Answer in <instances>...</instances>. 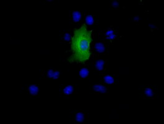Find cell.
I'll list each match as a JSON object with an SVG mask.
<instances>
[{"mask_svg": "<svg viewBox=\"0 0 164 124\" xmlns=\"http://www.w3.org/2000/svg\"><path fill=\"white\" fill-rule=\"evenodd\" d=\"M91 31L87 29L85 25H82L79 29L74 31L72 37L71 51L73 54L71 56L73 61L78 63H84L90 58V44L92 41Z\"/></svg>", "mask_w": 164, "mask_h": 124, "instance_id": "1", "label": "cell"}, {"mask_svg": "<svg viewBox=\"0 0 164 124\" xmlns=\"http://www.w3.org/2000/svg\"><path fill=\"white\" fill-rule=\"evenodd\" d=\"M92 88L95 92L102 93V94H105L107 92V87L104 85H100V84H95L93 86Z\"/></svg>", "mask_w": 164, "mask_h": 124, "instance_id": "2", "label": "cell"}, {"mask_svg": "<svg viewBox=\"0 0 164 124\" xmlns=\"http://www.w3.org/2000/svg\"><path fill=\"white\" fill-rule=\"evenodd\" d=\"M60 76V72L59 71H54L52 69H49L47 72V76L49 78H52L53 79H58Z\"/></svg>", "mask_w": 164, "mask_h": 124, "instance_id": "3", "label": "cell"}, {"mask_svg": "<svg viewBox=\"0 0 164 124\" xmlns=\"http://www.w3.org/2000/svg\"><path fill=\"white\" fill-rule=\"evenodd\" d=\"M105 66V61L103 60H98L95 61V65H94V66H95V68L98 71H102L104 68Z\"/></svg>", "mask_w": 164, "mask_h": 124, "instance_id": "4", "label": "cell"}, {"mask_svg": "<svg viewBox=\"0 0 164 124\" xmlns=\"http://www.w3.org/2000/svg\"><path fill=\"white\" fill-rule=\"evenodd\" d=\"M29 92L32 96H36L39 92V88L37 85H31L29 87Z\"/></svg>", "mask_w": 164, "mask_h": 124, "instance_id": "5", "label": "cell"}, {"mask_svg": "<svg viewBox=\"0 0 164 124\" xmlns=\"http://www.w3.org/2000/svg\"><path fill=\"white\" fill-rule=\"evenodd\" d=\"M95 50L97 52L99 53V54H102L105 50V48L104 45L102 43H96L95 44Z\"/></svg>", "mask_w": 164, "mask_h": 124, "instance_id": "6", "label": "cell"}, {"mask_svg": "<svg viewBox=\"0 0 164 124\" xmlns=\"http://www.w3.org/2000/svg\"><path fill=\"white\" fill-rule=\"evenodd\" d=\"M72 17L73 20L75 23H79L81 19V14L79 11H74L72 12Z\"/></svg>", "mask_w": 164, "mask_h": 124, "instance_id": "7", "label": "cell"}, {"mask_svg": "<svg viewBox=\"0 0 164 124\" xmlns=\"http://www.w3.org/2000/svg\"><path fill=\"white\" fill-rule=\"evenodd\" d=\"M85 116H84V113L82 112H78L76 114L75 116V120L78 123H82L84 122Z\"/></svg>", "mask_w": 164, "mask_h": 124, "instance_id": "8", "label": "cell"}, {"mask_svg": "<svg viewBox=\"0 0 164 124\" xmlns=\"http://www.w3.org/2000/svg\"><path fill=\"white\" fill-rule=\"evenodd\" d=\"M89 75V71L88 68H84L81 69V70L79 71V76L81 78H86Z\"/></svg>", "mask_w": 164, "mask_h": 124, "instance_id": "9", "label": "cell"}, {"mask_svg": "<svg viewBox=\"0 0 164 124\" xmlns=\"http://www.w3.org/2000/svg\"><path fill=\"white\" fill-rule=\"evenodd\" d=\"M103 81L106 84L108 85H112V84L114 83L115 79L113 77H112L110 75H106L103 77Z\"/></svg>", "mask_w": 164, "mask_h": 124, "instance_id": "10", "label": "cell"}, {"mask_svg": "<svg viewBox=\"0 0 164 124\" xmlns=\"http://www.w3.org/2000/svg\"><path fill=\"white\" fill-rule=\"evenodd\" d=\"M74 91V88L73 86L71 85H68L67 86H66L63 89V92H64V94L66 95H70Z\"/></svg>", "mask_w": 164, "mask_h": 124, "instance_id": "11", "label": "cell"}, {"mask_svg": "<svg viewBox=\"0 0 164 124\" xmlns=\"http://www.w3.org/2000/svg\"><path fill=\"white\" fill-rule=\"evenodd\" d=\"M85 22L88 26H92L94 23V17H93V16L91 15V14L86 16V17H85Z\"/></svg>", "mask_w": 164, "mask_h": 124, "instance_id": "12", "label": "cell"}, {"mask_svg": "<svg viewBox=\"0 0 164 124\" xmlns=\"http://www.w3.org/2000/svg\"><path fill=\"white\" fill-rule=\"evenodd\" d=\"M144 93H145L146 95L148 97H152L154 96V92L151 88H146L145 91H144Z\"/></svg>", "mask_w": 164, "mask_h": 124, "instance_id": "13", "label": "cell"}, {"mask_svg": "<svg viewBox=\"0 0 164 124\" xmlns=\"http://www.w3.org/2000/svg\"><path fill=\"white\" fill-rule=\"evenodd\" d=\"M63 39H64V41L66 42H70L72 40V36L69 32H66V33L64 34V37H63Z\"/></svg>", "mask_w": 164, "mask_h": 124, "instance_id": "14", "label": "cell"}, {"mask_svg": "<svg viewBox=\"0 0 164 124\" xmlns=\"http://www.w3.org/2000/svg\"><path fill=\"white\" fill-rule=\"evenodd\" d=\"M113 34H114V31L112 30V29H109V30L106 31L105 33V35L106 37H108L109 36V35Z\"/></svg>", "mask_w": 164, "mask_h": 124, "instance_id": "15", "label": "cell"}, {"mask_svg": "<svg viewBox=\"0 0 164 124\" xmlns=\"http://www.w3.org/2000/svg\"><path fill=\"white\" fill-rule=\"evenodd\" d=\"M112 6L115 8H117L119 6V3L117 1H113L112 4Z\"/></svg>", "mask_w": 164, "mask_h": 124, "instance_id": "16", "label": "cell"}, {"mask_svg": "<svg viewBox=\"0 0 164 124\" xmlns=\"http://www.w3.org/2000/svg\"><path fill=\"white\" fill-rule=\"evenodd\" d=\"M116 35H115V34H113L109 35V36L108 37H106V39L108 40H113L116 38Z\"/></svg>", "mask_w": 164, "mask_h": 124, "instance_id": "17", "label": "cell"}, {"mask_svg": "<svg viewBox=\"0 0 164 124\" xmlns=\"http://www.w3.org/2000/svg\"><path fill=\"white\" fill-rule=\"evenodd\" d=\"M133 20H134V22H138V21H139V20H140L139 16H134V17Z\"/></svg>", "mask_w": 164, "mask_h": 124, "instance_id": "18", "label": "cell"}, {"mask_svg": "<svg viewBox=\"0 0 164 124\" xmlns=\"http://www.w3.org/2000/svg\"><path fill=\"white\" fill-rule=\"evenodd\" d=\"M149 27H150V29H156V27H157L154 24H149Z\"/></svg>", "mask_w": 164, "mask_h": 124, "instance_id": "19", "label": "cell"}]
</instances>
